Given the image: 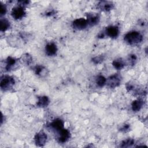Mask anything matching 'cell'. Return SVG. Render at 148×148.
Masks as SVG:
<instances>
[{"instance_id":"20","label":"cell","mask_w":148,"mask_h":148,"mask_svg":"<svg viewBox=\"0 0 148 148\" xmlns=\"http://www.w3.org/2000/svg\"><path fill=\"white\" fill-rule=\"evenodd\" d=\"M10 22L6 18H1L0 21L1 31L5 32L10 27Z\"/></svg>"},{"instance_id":"2","label":"cell","mask_w":148,"mask_h":148,"mask_svg":"<svg viewBox=\"0 0 148 148\" xmlns=\"http://www.w3.org/2000/svg\"><path fill=\"white\" fill-rule=\"evenodd\" d=\"M47 127L53 131L56 136L60 134L64 128V123L61 119H56L48 124Z\"/></svg>"},{"instance_id":"26","label":"cell","mask_w":148,"mask_h":148,"mask_svg":"<svg viewBox=\"0 0 148 148\" xmlns=\"http://www.w3.org/2000/svg\"><path fill=\"white\" fill-rule=\"evenodd\" d=\"M18 2L19 3V5H21V6L24 7L25 5L29 4V1H18Z\"/></svg>"},{"instance_id":"5","label":"cell","mask_w":148,"mask_h":148,"mask_svg":"<svg viewBox=\"0 0 148 148\" xmlns=\"http://www.w3.org/2000/svg\"><path fill=\"white\" fill-rule=\"evenodd\" d=\"M25 13L24 7L21 5H18L13 8L11 11V15L14 20L21 19L24 17Z\"/></svg>"},{"instance_id":"14","label":"cell","mask_w":148,"mask_h":148,"mask_svg":"<svg viewBox=\"0 0 148 148\" xmlns=\"http://www.w3.org/2000/svg\"><path fill=\"white\" fill-rule=\"evenodd\" d=\"M50 103V100L48 97L46 95H42L38 97V101L36 102L37 106L39 108L47 107Z\"/></svg>"},{"instance_id":"23","label":"cell","mask_w":148,"mask_h":148,"mask_svg":"<svg viewBox=\"0 0 148 148\" xmlns=\"http://www.w3.org/2000/svg\"><path fill=\"white\" fill-rule=\"evenodd\" d=\"M128 60L129 64H130L131 65H134L136 62L137 57L135 54H130V55H129Z\"/></svg>"},{"instance_id":"3","label":"cell","mask_w":148,"mask_h":148,"mask_svg":"<svg viewBox=\"0 0 148 148\" xmlns=\"http://www.w3.org/2000/svg\"><path fill=\"white\" fill-rule=\"evenodd\" d=\"M15 83L14 79L8 75H5L1 77V82H0V87L1 90L6 91L11 89Z\"/></svg>"},{"instance_id":"25","label":"cell","mask_w":148,"mask_h":148,"mask_svg":"<svg viewBox=\"0 0 148 148\" xmlns=\"http://www.w3.org/2000/svg\"><path fill=\"white\" fill-rule=\"evenodd\" d=\"M130 128V125L129 124H124L121 128H120V130L122 132H127Z\"/></svg>"},{"instance_id":"21","label":"cell","mask_w":148,"mask_h":148,"mask_svg":"<svg viewBox=\"0 0 148 148\" xmlns=\"http://www.w3.org/2000/svg\"><path fill=\"white\" fill-rule=\"evenodd\" d=\"M134 144V140L131 138H128L121 142L120 146L121 147H131Z\"/></svg>"},{"instance_id":"24","label":"cell","mask_w":148,"mask_h":148,"mask_svg":"<svg viewBox=\"0 0 148 148\" xmlns=\"http://www.w3.org/2000/svg\"><path fill=\"white\" fill-rule=\"evenodd\" d=\"M6 12H7V8H6V5L2 3H0V15H1V16L5 15L6 13Z\"/></svg>"},{"instance_id":"18","label":"cell","mask_w":148,"mask_h":148,"mask_svg":"<svg viewBox=\"0 0 148 148\" xmlns=\"http://www.w3.org/2000/svg\"><path fill=\"white\" fill-rule=\"evenodd\" d=\"M21 61L25 65H29L32 62V57L28 53L23 54L20 58Z\"/></svg>"},{"instance_id":"27","label":"cell","mask_w":148,"mask_h":148,"mask_svg":"<svg viewBox=\"0 0 148 148\" xmlns=\"http://www.w3.org/2000/svg\"><path fill=\"white\" fill-rule=\"evenodd\" d=\"M55 13V12L52 10L51 11H49V12H47L46 13V16H52L53 14H54Z\"/></svg>"},{"instance_id":"4","label":"cell","mask_w":148,"mask_h":148,"mask_svg":"<svg viewBox=\"0 0 148 148\" xmlns=\"http://www.w3.org/2000/svg\"><path fill=\"white\" fill-rule=\"evenodd\" d=\"M121 82V76L119 73H115L106 79V84L110 88H114L120 86Z\"/></svg>"},{"instance_id":"13","label":"cell","mask_w":148,"mask_h":148,"mask_svg":"<svg viewBox=\"0 0 148 148\" xmlns=\"http://www.w3.org/2000/svg\"><path fill=\"white\" fill-rule=\"evenodd\" d=\"M35 73L40 77H45L47 73V69L43 65H36L34 68Z\"/></svg>"},{"instance_id":"19","label":"cell","mask_w":148,"mask_h":148,"mask_svg":"<svg viewBox=\"0 0 148 148\" xmlns=\"http://www.w3.org/2000/svg\"><path fill=\"white\" fill-rule=\"evenodd\" d=\"M95 83L98 87H102L106 83V79L103 75H97L95 77Z\"/></svg>"},{"instance_id":"15","label":"cell","mask_w":148,"mask_h":148,"mask_svg":"<svg viewBox=\"0 0 148 148\" xmlns=\"http://www.w3.org/2000/svg\"><path fill=\"white\" fill-rule=\"evenodd\" d=\"M17 64V60L12 57H8L6 60L5 69L7 71H10L14 68Z\"/></svg>"},{"instance_id":"12","label":"cell","mask_w":148,"mask_h":148,"mask_svg":"<svg viewBox=\"0 0 148 148\" xmlns=\"http://www.w3.org/2000/svg\"><path fill=\"white\" fill-rule=\"evenodd\" d=\"M57 52V45L53 42L47 43L45 46V53L48 56H54Z\"/></svg>"},{"instance_id":"9","label":"cell","mask_w":148,"mask_h":148,"mask_svg":"<svg viewBox=\"0 0 148 148\" xmlns=\"http://www.w3.org/2000/svg\"><path fill=\"white\" fill-rule=\"evenodd\" d=\"M119 28L116 25H109L106 28L105 34L111 38H116L119 35Z\"/></svg>"},{"instance_id":"16","label":"cell","mask_w":148,"mask_h":148,"mask_svg":"<svg viewBox=\"0 0 148 148\" xmlns=\"http://www.w3.org/2000/svg\"><path fill=\"white\" fill-rule=\"evenodd\" d=\"M143 105H144V102L143 100L140 99H136L134 101L131 103L132 110L135 112H138L142 109Z\"/></svg>"},{"instance_id":"1","label":"cell","mask_w":148,"mask_h":148,"mask_svg":"<svg viewBox=\"0 0 148 148\" xmlns=\"http://www.w3.org/2000/svg\"><path fill=\"white\" fill-rule=\"evenodd\" d=\"M124 40L130 45H136L142 42L143 36L138 31H132L124 35Z\"/></svg>"},{"instance_id":"11","label":"cell","mask_w":148,"mask_h":148,"mask_svg":"<svg viewBox=\"0 0 148 148\" xmlns=\"http://www.w3.org/2000/svg\"><path fill=\"white\" fill-rule=\"evenodd\" d=\"M71 136V133L69 130L66 128H64L59 134L56 136L57 141L59 143H64L66 142Z\"/></svg>"},{"instance_id":"17","label":"cell","mask_w":148,"mask_h":148,"mask_svg":"<svg viewBox=\"0 0 148 148\" xmlns=\"http://www.w3.org/2000/svg\"><path fill=\"white\" fill-rule=\"evenodd\" d=\"M113 66L117 70H121L125 66V62L121 58H117L112 62Z\"/></svg>"},{"instance_id":"10","label":"cell","mask_w":148,"mask_h":148,"mask_svg":"<svg viewBox=\"0 0 148 148\" xmlns=\"http://www.w3.org/2000/svg\"><path fill=\"white\" fill-rule=\"evenodd\" d=\"M97 8L104 12H109L114 8V4L112 2L107 1H99L97 4Z\"/></svg>"},{"instance_id":"7","label":"cell","mask_w":148,"mask_h":148,"mask_svg":"<svg viewBox=\"0 0 148 148\" xmlns=\"http://www.w3.org/2000/svg\"><path fill=\"white\" fill-rule=\"evenodd\" d=\"M72 26L73 28L76 30H83L88 26V24L86 19L84 18H79L73 21Z\"/></svg>"},{"instance_id":"8","label":"cell","mask_w":148,"mask_h":148,"mask_svg":"<svg viewBox=\"0 0 148 148\" xmlns=\"http://www.w3.org/2000/svg\"><path fill=\"white\" fill-rule=\"evenodd\" d=\"M87 16V22L88 25H90L91 27L94 26L98 24L99 20H100V16L98 13H88L86 14Z\"/></svg>"},{"instance_id":"6","label":"cell","mask_w":148,"mask_h":148,"mask_svg":"<svg viewBox=\"0 0 148 148\" xmlns=\"http://www.w3.org/2000/svg\"><path fill=\"white\" fill-rule=\"evenodd\" d=\"M47 135L45 132L41 131L36 133L34 137L35 143L36 146L39 147H42L45 146L47 142Z\"/></svg>"},{"instance_id":"22","label":"cell","mask_w":148,"mask_h":148,"mask_svg":"<svg viewBox=\"0 0 148 148\" xmlns=\"http://www.w3.org/2000/svg\"><path fill=\"white\" fill-rule=\"evenodd\" d=\"M105 59V56L103 55H99L98 56H96L94 58H92V62L94 64H101V62H102L104 61Z\"/></svg>"}]
</instances>
